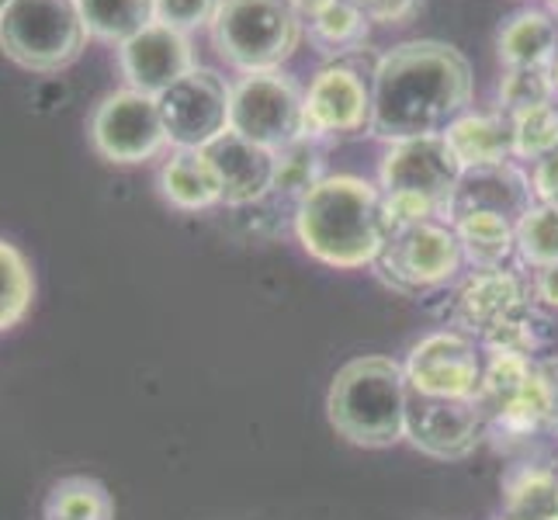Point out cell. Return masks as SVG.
Instances as JSON below:
<instances>
[{
    "label": "cell",
    "instance_id": "e0dca14e",
    "mask_svg": "<svg viewBox=\"0 0 558 520\" xmlns=\"http://www.w3.org/2000/svg\"><path fill=\"white\" fill-rule=\"evenodd\" d=\"M205 153L219 170L226 208H250L275 195V170H278L275 149L250 143L236 136V132H226Z\"/></svg>",
    "mask_w": 558,
    "mask_h": 520
},
{
    "label": "cell",
    "instance_id": "74e56055",
    "mask_svg": "<svg viewBox=\"0 0 558 520\" xmlns=\"http://www.w3.org/2000/svg\"><path fill=\"white\" fill-rule=\"evenodd\" d=\"M545 8H548V11H551L555 17H558V4H545Z\"/></svg>",
    "mask_w": 558,
    "mask_h": 520
},
{
    "label": "cell",
    "instance_id": "603a6c76",
    "mask_svg": "<svg viewBox=\"0 0 558 520\" xmlns=\"http://www.w3.org/2000/svg\"><path fill=\"white\" fill-rule=\"evenodd\" d=\"M558 510V469L521 461L504 475V517L542 520Z\"/></svg>",
    "mask_w": 558,
    "mask_h": 520
},
{
    "label": "cell",
    "instance_id": "7c38bea8",
    "mask_svg": "<svg viewBox=\"0 0 558 520\" xmlns=\"http://www.w3.org/2000/svg\"><path fill=\"white\" fill-rule=\"evenodd\" d=\"M229 101H233V84L208 66H195L174 87H167L157 105L170 149H208L226 136Z\"/></svg>",
    "mask_w": 558,
    "mask_h": 520
},
{
    "label": "cell",
    "instance_id": "30bf717a",
    "mask_svg": "<svg viewBox=\"0 0 558 520\" xmlns=\"http://www.w3.org/2000/svg\"><path fill=\"white\" fill-rule=\"evenodd\" d=\"M372 125V73H364L354 60L323 63L310 87H305L302 129L310 140L333 143L361 136Z\"/></svg>",
    "mask_w": 558,
    "mask_h": 520
},
{
    "label": "cell",
    "instance_id": "d6a6232c",
    "mask_svg": "<svg viewBox=\"0 0 558 520\" xmlns=\"http://www.w3.org/2000/svg\"><path fill=\"white\" fill-rule=\"evenodd\" d=\"M531 184H534V202L558 208V153L531 164Z\"/></svg>",
    "mask_w": 558,
    "mask_h": 520
},
{
    "label": "cell",
    "instance_id": "cb8c5ba5",
    "mask_svg": "<svg viewBox=\"0 0 558 520\" xmlns=\"http://www.w3.org/2000/svg\"><path fill=\"white\" fill-rule=\"evenodd\" d=\"M76 8H81L90 38L108 43L114 49L157 22L153 0H76Z\"/></svg>",
    "mask_w": 558,
    "mask_h": 520
},
{
    "label": "cell",
    "instance_id": "7a4b0ae2",
    "mask_svg": "<svg viewBox=\"0 0 558 520\" xmlns=\"http://www.w3.org/2000/svg\"><path fill=\"white\" fill-rule=\"evenodd\" d=\"M295 237L313 261L337 271L375 267L392 237L381 188L357 173H326L295 205Z\"/></svg>",
    "mask_w": 558,
    "mask_h": 520
},
{
    "label": "cell",
    "instance_id": "ab89813d",
    "mask_svg": "<svg viewBox=\"0 0 558 520\" xmlns=\"http://www.w3.org/2000/svg\"><path fill=\"white\" fill-rule=\"evenodd\" d=\"M542 520H558V510H555V513H548V517H542Z\"/></svg>",
    "mask_w": 558,
    "mask_h": 520
},
{
    "label": "cell",
    "instance_id": "d590c367",
    "mask_svg": "<svg viewBox=\"0 0 558 520\" xmlns=\"http://www.w3.org/2000/svg\"><path fill=\"white\" fill-rule=\"evenodd\" d=\"M288 4H292V8L299 11V17L305 22V17H313V14L323 11L326 4H333V0H288Z\"/></svg>",
    "mask_w": 558,
    "mask_h": 520
},
{
    "label": "cell",
    "instance_id": "60d3db41",
    "mask_svg": "<svg viewBox=\"0 0 558 520\" xmlns=\"http://www.w3.org/2000/svg\"><path fill=\"white\" fill-rule=\"evenodd\" d=\"M545 4H558V0H545Z\"/></svg>",
    "mask_w": 558,
    "mask_h": 520
},
{
    "label": "cell",
    "instance_id": "8992f818",
    "mask_svg": "<svg viewBox=\"0 0 558 520\" xmlns=\"http://www.w3.org/2000/svg\"><path fill=\"white\" fill-rule=\"evenodd\" d=\"M76 0H11L0 14V52L32 73H60L87 49Z\"/></svg>",
    "mask_w": 558,
    "mask_h": 520
},
{
    "label": "cell",
    "instance_id": "4fadbf2b",
    "mask_svg": "<svg viewBox=\"0 0 558 520\" xmlns=\"http://www.w3.org/2000/svg\"><path fill=\"white\" fill-rule=\"evenodd\" d=\"M461 181V164L445 136H416L385 146L378 164V188L385 195H420L445 208Z\"/></svg>",
    "mask_w": 558,
    "mask_h": 520
},
{
    "label": "cell",
    "instance_id": "52a82bcc",
    "mask_svg": "<svg viewBox=\"0 0 558 520\" xmlns=\"http://www.w3.org/2000/svg\"><path fill=\"white\" fill-rule=\"evenodd\" d=\"M375 267L378 278L389 288H396V292L423 295L454 285L461 271H465V254H461L454 226L445 219H430V222L396 229L385 240Z\"/></svg>",
    "mask_w": 558,
    "mask_h": 520
},
{
    "label": "cell",
    "instance_id": "f35d334b",
    "mask_svg": "<svg viewBox=\"0 0 558 520\" xmlns=\"http://www.w3.org/2000/svg\"><path fill=\"white\" fill-rule=\"evenodd\" d=\"M11 4V0H0V14H4V8Z\"/></svg>",
    "mask_w": 558,
    "mask_h": 520
},
{
    "label": "cell",
    "instance_id": "d4e9b609",
    "mask_svg": "<svg viewBox=\"0 0 558 520\" xmlns=\"http://www.w3.org/2000/svg\"><path fill=\"white\" fill-rule=\"evenodd\" d=\"M43 517L46 520H114V499L98 479L66 475L49 489Z\"/></svg>",
    "mask_w": 558,
    "mask_h": 520
},
{
    "label": "cell",
    "instance_id": "ac0fdd59",
    "mask_svg": "<svg viewBox=\"0 0 558 520\" xmlns=\"http://www.w3.org/2000/svg\"><path fill=\"white\" fill-rule=\"evenodd\" d=\"M558 56V17L545 4H531L504 17L496 28L499 66H548Z\"/></svg>",
    "mask_w": 558,
    "mask_h": 520
},
{
    "label": "cell",
    "instance_id": "836d02e7",
    "mask_svg": "<svg viewBox=\"0 0 558 520\" xmlns=\"http://www.w3.org/2000/svg\"><path fill=\"white\" fill-rule=\"evenodd\" d=\"M537 375H542L548 392V431L558 434V354L537 358Z\"/></svg>",
    "mask_w": 558,
    "mask_h": 520
},
{
    "label": "cell",
    "instance_id": "9a60e30c",
    "mask_svg": "<svg viewBox=\"0 0 558 520\" xmlns=\"http://www.w3.org/2000/svg\"><path fill=\"white\" fill-rule=\"evenodd\" d=\"M195 63V46L191 35L153 22L140 35L119 46V70L125 76V87L160 98L167 87H174L184 73H191Z\"/></svg>",
    "mask_w": 558,
    "mask_h": 520
},
{
    "label": "cell",
    "instance_id": "5bb4252c",
    "mask_svg": "<svg viewBox=\"0 0 558 520\" xmlns=\"http://www.w3.org/2000/svg\"><path fill=\"white\" fill-rule=\"evenodd\" d=\"M489 437L486 413L478 399H434L410 392L407 440L427 458L461 461Z\"/></svg>",
    "mask_w": 558,
    "mask_h": 520
},
{
    "label": "cell",
    "instance_id": "7402d4cb",
    "mask_svg": "<svg viewBox=\"0 0 558 520\" xmlns=\"http://www.w3.org/2000/svg\"><path fill=\"white\" fill-rule=\"evenodd\" d=\"M465 267H504L517 257V222L496 211H469L451 219Z\"/></svg>",
    "mask_w": 558,
    "mask_h": 520
},
{
    "label": "cell",
    "instance_id": "6da1fadb",
    "mask_svg": "<svg viewBox=\"0 0 558 520\" xmlns=\"http://www.w3.org/2000/svg\"><path fill=\"white\" fill-rule=\"evenodd\" d=\"M475 98L472 63L437 38H410L385 49L372 66V125L385 146L416 136H445Z\"/></svg>",
    "mask_w": 558,
    "mask_h": 520
},
{
    "label": "cell",
    "instance_id": "f546056e",
    "mask_svg": "<svg viewBox=\"0 0 558 520\" xmlns=\"http://www.w3.org/2000/svg\"><path fill=\"white\" fill-rule=\"evenodd\" d=\"M558 153V101L513 114V160L537 164Z\"/></svg>",
    "mask_w": 558,
    "mask_h": 520
},
{
    "label": "cell",
    "instance_id": "ffe728a7",
    "mask_svg": "<svg viewBox=\"0 0 558 520\" xmlns=\"http://www.w3.org/2000/svg\"><path fill=\"white\" fill-rule=\"evenodd\" d=\"M157 188L163 202L178 211H208L222 205L219 170L205 149H170V157L160 164Z\"/></svg>",
    "mask_w": 558,
    "mask_h": 520
},
{
    "label": "cell",
    "instance_id": "2e32d148",
    "mask_svg": "<svg viewBox=\"0 0 558 520\" xmlns=\"http://www.w3.org/2000/svg\"><path fill=\"white\" fill-rule=\"evenodd\" d=\"M534 205L531 170L521 160L486 164L461 170V181L448 202V222L469 211H496L510 222H521L524 211Z\"/></svg>",
    "mask_w": 558,
    "mask_h": 520
},
{
    "label": "cell",
    "instance_id": "8fae6325",
    "mask_svg": "<svg viewBox=\"0 0 558 520\" xmlns=\"http://www.w3.org/2000/svg\"><path fill=\"white\" fill-rule=\"evenodd\" d=\"M483 368H486L483 343L454 330V326L420 337L410 347L407 361H402L410 392L434 396V399H478Z\"/></svg>",
    "mask_w": 558,
    "mask_h": 520
},
{
    "label": "cell",
    "instance_id": "484cf974",
    "mask_svg": "<svg viewBox=\"0 0 558 520\" xmlns=\"http://www.w3.org/2000/svg\"><path fill=\"white\" fill-rule=\"evenodd\" d=\"M326 178V143L302 136L278 149V170H275V195L288 202H302L310 191Z\"/></svg>",
    "mask_w": 558,
    "mask_h": 520
},
{
    "label": "cell",
    "instance_id": "9c48e42d",
    "mask_svg": "<svg viewBox=\"0 0 558 520\" xmlns=\"http://www.w3.org/2000/svg\"><path fill=\"white\" fill-rule=\"evenodd\" d=\"M87 136L101 160L119 167H140L146 160H157L170 146L157 98L132 87L111 90L108 98H101V105L90 114Z\"/></svg>",
    "mask_w": 558,
    "mask_h": 520
},
{
    "label": "cell",
    "instance_id": "e575fe53",
    "mask_svg": "<svg viewBox=\"0 0 558 520\" xmlns=\"http://www.w3.org/2000/svg\"><path fill=\"white\" fill-rule=\"evenodd\" d=\"M531 288H534V299L542 302L545 310H558V264L534 271Z\"/></svg>",
    "mask_w": 558,
    "mask_h": 520
},
{
    "label": "cell",
    "instance_id": "b9f144b4",
    "mask_svg": "<svg viewBox=\"0 0 558 520\" xmlns=\"http://www.w3.org/2000/svg\"><path fill=\"white\" fill-rule=\"evenodd\" d=\"M499 520H510V517H499Z\"/></svg>",
    "mask_w": 558,
    "mask_h": 520
},
{
    "label": "cell",
    "instance_id": "1f68e13d",
    "mask_svg": "<svg viewBox=\"0 0 558 520\" xmlns=\"http://www.w3.org/2000/svg\"><path fill=\"white\" fill-rule=\"evenodd\" d=\"M372 25H407L420 11L423 0H351Z\"/></svg>",
    "mask_w": 558,
    "mask_h": 520
},
{
    "label": "cell",
    "instance_id": "ba28073f",
    "mask_svg": "<svg viewBox=\"0 0 558 520\" xmlns=\"http://www.w3.org/2000/svg\"><path fill=\"white\" fill-rule=\"evenodd\" d=\"M302 111H305V87L288 70L243 73L233 81L229 132L278 153L288 143L305 136Z\"/></svg>",
    "mask_w": 558,
    "mask_h": 520
},
{
    "label": "cell",
    "instance_id": "83f0119b",
    "mask_svg": "<svg viewBox=\"0 0 558 520\" xmlns=\"http://www.w3.org/2000/svg\"><path fill=\"white\" fill-rule=\"evenodd\" d=\"M517 261L531 271L558 264V208L534 202L517 222Z\"/></svg>",
    "mask_w": 558,
    "mask_h": 520
},
{
    "label": "cell",
    "instance_id": "4dcf8cb0",
    "mask_svg": "<svg viewBox=\"0 0 558 520\" xmlns=\"http://www.w3.org/2000/svg\"><path fill=\"white\" fill-rule=\"evenodd\" d=\"M219 0H153V14H157L160 25H170L184 35L195 28H208L211 17H216Z\"/></svg>",
    "mask_w": 558,
    "mask_h": 520
},
{
    "label": "cell",
    "instance_id": "3957f363",
    "mask_svg": "<svg viewBox=\"0 0 558 520\" xmlns=\"http://www.w3.org/2000/svg\"><path fill=\"white\" fill-rule=\"evenodd\" d=\"M451 326L475 337L483 351L534 354L548 340V319L531 281L513 267H469L451 299Z\"/></svg>",
    "mask_w": 558,
    "mask_h": 520
},
{
    "label": "cell",
    "instance_id": "8d00e7d4",
    "mask_svg": "<svg viewBox=\"0 0 558 520\" xmlns=\"http://www.w3.org/2000/svg\"><path fill=\"white\" fill-rule=\"evenodd\" d=\"M551 76H555V90H558V56H555V63H551Z\"/></svg>",
    "mask_w": 558,
    "mask_h": 520
},
{
    "label": "cell",
    "instance_id": "277c9868",
    "mask_svg": "<svg viewBox=\"0 0 558 520\" xmlns=\"http://www.w3.org/2000/svg\"><path fill=\"white\" fill-rule=\"evenodd\" d=\"M407 410L410 382L389 354H361L340 364L326 392V420L337 437L357 448H392L407 440Z\"/></svg>",
    "mask_w": 558,
    "mask_h": 520
},
{
    "label": "cell",
    "instance_id": "4316f807",
    "mask_svg": "<svg viewBox=\"0 0 558 520\" xmlns=\"http://www.w3.org/2000/svg\"><path fill=\"white\" fill-rule=\"evenodd\" d=\"M35 275L28 257L14 243L0 240V334L14 330L32 313Z\"/></svg>",
    "mask_w": 558,
    "mask_h": 520
},
{
    "label": "cell",
    "instance_id": "d6986e66",
    "mask_svg": "<svg viewBox=\"0 0 558 520\" xmlns=\"http://www.w3.org/2000/svg\"><path fill=\"white\" fill-rule=\"evenodd\" d=\"M445 140L461 170L513 160V119L499 108H469L445 129Z\"/></svg>",
    "mask_w": 558,
    "mask_h": 520
},
{
    "label": "cell",
    "instance_id": "44dd1931",
    "mask_svg": "<svg viewBox=\"0 0 558 520\" xmlns=\"http://www.w3.org/2000/svg\"><path fill=\"white\" fill-rule=\"evenodd\" d=\"M372 22L364 17L351 0H333L313 17H305V38L310 46L326 56V63L333 60H354L368 49Z\"/></svg>",
    "mask_w": 558,
    "mask_h": 520
},
{
    "label": "cell",
    "instance_id": "f1b7e54d",
    "mask_svg": "<svg viewBox=\"0 0 558 520\" xmlns=\"http://www.w3.org/2000/svg\"><path fill=\"white\" fill-rule=\"evenodd\" d=\"M558 101L555 76L548 66H507L496 81V108L507 111L510 119L527 108Z\"/></svg>",
    "mask_w": 558,
    "mask_h": 520
},
{
    "label": "cell",
    "instance_id": "5b68a950",
    "mask_svg": "<svg viewBox=\"0 0 558 520\" xmlns=\"http://www.w3.org/2000/svg\"><path fill=\"white\" fill-rule=\"evenodd\" d=\"M208 38L240 76L284 70L305 43V22L288 0H219Z\"/></svg>",
    "mask_w": 558,
    "mask_h": 520
}]
</instances>
